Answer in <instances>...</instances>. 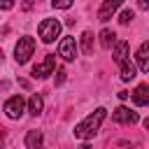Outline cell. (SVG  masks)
<instances>
[{
	"instance_id": "7",
	"label": "cell",
	"mask_w": 149,
	"mask_h": 149,
	"mask_svg": "<svg viewBox=\"0 0 149 149\" xmlns=\"http://www.w3.org/2000/svg\"><path fill=\"white\" fill-rule=\"evenodd\" d=\"M112 119L116 121V123H137V114L135 112H130L128 107H123V105H119L114 112H112Z\"/></svg>"
},
{
	"instance_id": "23",
	"label": "cell",
	"mask_w": 149,
	"mask_h": 149,
	"mask_svg": "<svg viewBox=\"0 0 149 149\" xmlns=\"http://www.w3.org/2000/svg\"><path fill=\"white\" fill-rule=\"evenodd\" d=\"M128 95H130V93H128V91H119V98H121V100H126V98H128Z\"/></svg>"
},
{
	"instance_id": "21",
	"label": "cell",
	"mask_w": 149,
	"mask_h": 149,
	"mask_svg": "<svg viewBox=\"0 0 149 149\" xmlns=\"http://www.w3.org/2000/svg\"><path fill=\"white\" fill-rule=\"evenodd\" d=\"M137 7L140 9H149V0H137Z\"/></svg>"
},
{
	"instance_id": "9",
	"label": "cell",
	"mask_w": 149,
	"mask_h": 149,
	"mask_svg": "<svg viewBox=\"0 0 149 149\" xmlns=\"http://www.w3.org/2000/svg\"><path fill=\"white\" fill-rule=\"evenodd\" d=\"M135 61H137V68L142 72H149V40L140 44V49L135 54Z\"/></svg>"
},
{
	"instance_id": "12",
	"label": "cell",
	"mask_w": 149,
	"mask_h": 149,
	"mask_svg": "<svg viewBox=\"0 0 149 149\" xmlns=\"http://www.w3.org/2000/svg\"><path fill=\"white\" fill-rule=\"evenodd\" d=\"M42 133L40 130H28V135H26V147L28 149H42Z\"/></svg>"
},
{
	"instance_id": "20",
	"label": "cell",
	"mask_w": 149,
	"mask_h": 149,
	"mask_svg": "<svg viewBox=\"0 0 149 149\" xmlns=\"http://www.w3.org/2000/svg\"><path fill=\"white\" fill-rule=\"evenodd\" d=\"M14 7V0H0V9H12Z\"/></svg>"
},
{
	"instance_id": "18",
	"label": "cell",
	"mask_w": 149,
	"mask_h": 149,
	"mask_svg": "<svg viewBox=\"0 0 149 149\" xmlns=\"http://www.w3.org/2000/svg\"><path fill=\"white\" fill-rule=\"evenodd\" d=\"M72 2H74V0H51V5H54L56 9H68Z\"/></svg>"
},
{
	"instance_id": "22",
	"label": "cell",
	"mask_w": 149,
	"mask_h": 149,
	"mask_svg": "<svg viewBox=\"0 0 149 149\" xmlns=\"http://www.w3.org/2000/svg\"><path fill=\"white\" fill-rule=\"evenodd\" d=\"M30 7H33V0H23V9H26V12H28V9H30Z\"/></svg>"
},
{
	"instance_id": "3",
	"label": "cell",
	"mask_w": 149,
	"mask_h": 149,
	"mask_svg": "<svg viewBox=\"0 0 149 149\" xmlns=\"http://www.w3.org/2000/svg\"><path fill=\"white\" fill-rule=\"evenodd\" d=\"M33 51H35V40L28 37V35L21 37V40L16 42V47H14V58H16V63H19V65L28 63L30 56H33Z\"/></svg>"
},
{
	"instance_id": "25",
	"label": "cell",
	"mask_w": 149,
	"mask_h": 149,
	"mask_svg": "<svg viewBox=\"0 0 149 149\" xmlns=\"http://www.w3.org/2000/svg\"><path fill=\"white\" fill-rule=\"evenodd\" d=\"M81 149H93V147L91 144H81Z\"/></svg>"
},
{
	"instance_id": "13",
	"label": "cell",
	"mask_w": 149,
	"mask_h": 149,
	"mask_svg": "<svg viewBox=\"0 0 149 149\" xmlns=\"http://www.w3.org/2000/svg\"><path fill=\"white\" fill-rule=\"evenodd\" d=\"M42 107H44L42 95H40V93H33V95H30V100H28V112H30L33 116H37V114L42 112Z\"/></svg>"
},
{
	"instance_id": "15",
	"label": "cell",
	"mask_w": 149,
	"mask_h": 149,
	"mask_svg": "<svg viewBox=\"0 0 149 149\" xmlns=\"http://www.w3.org/2000/svg\"><path fill=\"white\" fill-rule=\"evenodd\" d=\"M81 51L88 56V54H93V33L91 30H84L81 33Z\"/></svg>"
},
{
	"instance_id": "26",
	"label": "cell",
	"mask_w": 149,
	"mask_h": 149,
	"mask_svg": "<svg viewBox=\"0 0 149 149\" xmlns=\"http://www.w3.org/2000/svg\"><path fill=\"white\" fill-rule=\"evenodd\" d=\"M2 142H5V137H2V133H0V144H2Z\"/></svg>"
},
{
	"instance_id": "8",
	"label": "cell",
	"mask_w": 149,
	"mask_h": 149,
	"mask_svg": "<svg viewBox=\"0 0 149 149\" xmlns=\"http://www.w3.org/2000/svg\"><path fill=\"white\" fill-rule=\"evenodd\" d=\"M121 5H123V0H105V2L100 5V9H98V19H100V21H109Z\"/></svg>"
},
{
	"instance_id": "11",
	"label": "cell",
	"mask_w": 149,
	"mask_h": 149,
	"mask_svg": "<svg viewBox=\"0 0 149 149\" xmlns=\"http://www.w3.org/2000/svg\"><path fill=\"white\" fill-rule=\"evenodd\" d=\"M128 61V42L126 40H121V42H116V49H114V63H126Z\"/></svg>"
},
{
	"instance_id": "14",
	"label": "cell",
	"mask_w": 149,
	"mask_h": 149,
	"mask_svg": "<svg viewBox=\"0 0 149 149\" xmlns=\"http://www.w3.org/2000/svg\"><path fill=\"white\" fill-rule=\"evenodd\" d=\"M114 42H116V35H114L112 30H107V28L100 30V47H102V49H112Z\"/></svg>"
},
{
	"instance_id": "1",
	"label": "cell",
	"mask_w": 149,
	"mask_h": 149,
	"mask_svg": "<svg viewBox=\"0 0 149 149\" xmlns=\"http://www.w3.org/2000/svg\"><path fill=\"white\" fill-rule=\"evenodd\" d=\"M105 116H107V109H105V107H98L93 114H88L84 121H79V123L74 126V137H79V140L93 137V135L100 130V123H102Z\"/></svg>"
},
{
	"instance_id": "19",
	"label": "cell",
	"mask_w": 149,
	"mask_h": 149,
	"mask_svg": "<svg viewBox=\"0 0 149 149\" xmlns=\"http://www.w3.org/2000/svg\"><path fill=\"white\" fill-rule=\"evenodd\" d=\"M54 74H56V86H61V84L65 81V70H63V68H58Z\"/></svg>"
},
{
	"instance_id": "4",
	"label": "cell",
	"mask_w": 149,
	"mask_h": 149,
	"mask_svg": "<svg viewBox=\"0 0 149 149\" xmlns=\"http://www.w3.org/2000/svg\"><path fill=\"white\" fill-rule=\"evenodd\" d=\"M54 70H56V56H54V54H49V56H44V61H42V63H37V65L33 68V77L44 79V77L54 74Z\"/></svg>"
},
{
	"instance_id": "16",
	"label": "cell",
	"mask_w": 149,
	"mask_h": 149,
	"mask_svg": "<svg viewBox=\"0 0 149 149\" xmlns=\"http://www.w3.org/2000/svg\"><path fill=\"white\" fill-rule=\"evenodd\" d=\"M135 72H137V68H135L130 61L121 63V79H123V81H130V79H135Z\"/></svg>"
},
{
	"instance_id": "2",
	"label": "cell",
	"mask_w": 149,
	"mask_h": 149,
	"mask_svg": "<svg viewBox=\"0 0 149 149\" xmlns=\"http://www.w3.org/2000/svg\"><path fill=\"white\" fill-rule=\"evenodd\" d=\"M37 33H40V40H42L44 44H51V42L61 35V21H58V19H44V21L40 23Z\"/></svg>"
},
{
	"instance_id": "17",
	"label": "cell",
	"mask_w": 149,
	"mask_h": 149,
	"mask_svg": "<svg viewBox=\"0 0 149 149\" xmlns=\"http://www.w3.org/2000/svg\"><path fill=\"white\" fill-rule=\"evenodd\" d=\"M133 19H135V14H133V9H123V12L119 14V23H121V26H128V23H130Z\"/></svg>"
},
{
	"instance_id": "5",
	"label": "cell",
	"mask_w": 149,
	"mask_h": 149,
	"mask_svg": "<svg viewBox=\"0 0 149 149\" xmlns=\"http://www.w3.org/2000/svg\"><path fill=\"white\" fill-rule=\"evenodd\" d=\"M23 109H26V100H23L21 95H12V98L5 102V114H7L9 119H21Z\"/></svg>"
},
{
	"instance_id": "24",
	"label": "cell",
	"mask_w": 149,
	"mask_h": 149,
	"mask_svg": "<svg viewBox=\"0 0 149 149\" xmlns=\"http://www.w3.org/2000/svg\"><path fill=\"white\" fill-rule=\"evenodd\" d=\"M144 128H147V130H149V116H147V119H144Z\"/></svg>"
},
{
	"instance_id": "10",
	"label": "cell",
	"mask_w": 149,
	"mask_h": 149,
	"mask_svg": "<svg viewBox=\"0 0 149 149\" xmlns=\"http://www.w3.org/2000/svg\"><path fill=\"white\" fill-rule=\"evenodd\" d=\"M130 95H133V102H135V105H140V107L149 105V86H147V84H140Z\"/></svg>"
},
{
	"instance_id": "6",
	"label": "cell",
	"mask_w": 149,
	"mask_h": 149,
	"mask_svg": "<svg viewBox=\"0 0 149 149\" xmlns=\"http://www.w3.org/2000/svg\"><path fill=\"white\" fill-rule=\"evenodd\" d=\"M77 51H79V47H77L74 37H63V40H61V44H58V56H61V58L74 61V58H77Z\"/></svg>"
},
{
	"instance_id": "27",
	"label": "cell",
	"mask_w": 149,
	"mask_h": 149,
	"mask_svg": "<svg viewBox=\"0 0 149 149\" xmlns=\"http://www.w3.org/2000/svg\"><path fill=\"white\" fill-rule=\"evenodd\" d=\"M2 58H5V56H2V49H0V61H2Z\"/></svg>"
}]
</instances>
